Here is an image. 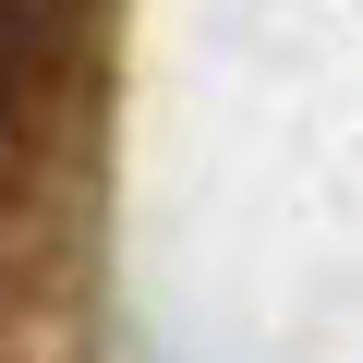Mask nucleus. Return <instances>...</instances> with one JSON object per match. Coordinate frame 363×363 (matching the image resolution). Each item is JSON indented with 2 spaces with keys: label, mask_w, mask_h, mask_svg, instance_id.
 <instances>
[{
  "label": "nucleus",
  "mask_w": 363,
  "mask_h": 363,
  "mask_svg": "<svg viewBox=\"0 0 363 363\" xmlns=\"http://www.w3.org/2000/svg\"><path fill=\"white\" fill-rule=\"evenodd\" d=\"M85 13L97 0H0V182L61 133L85 85Z\"/></svg>",
  "instance_id": "obj_1"
}]
</instances>
